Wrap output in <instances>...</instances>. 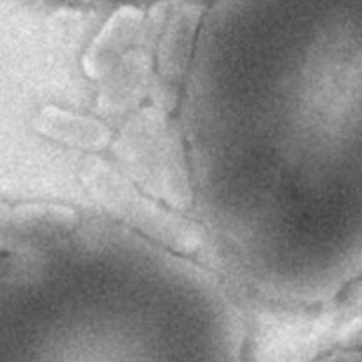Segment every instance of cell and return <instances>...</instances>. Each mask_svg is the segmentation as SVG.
<instances>
[{"label":"cell","instance_id":"6da1fadb","mask_svg":"<svg viewBox=\"0 0 362 362\" xmlns=\"http://www.w3.org/2000/svg\"><path fill=\"white\" fill-rule=\"evenodd\" d=\"M180 138L194 214L244 288L315 306L362 283V0H209Z\"/></svg>","mask_w":362,"mask_h":362},{"label":"cell","instance_id":"7a4b0ae2","mask_svg":"<svg viewBox=\"0 0 362 362\" xmlns=\"http://www.w3.org/2000/svg\"><path fill=\"white\" fill-rule=\"evenodd\" d=\"M71 2H81V4H90V2H98V0H71Z\"/></svg>","mask_w":362,"mask_h":362}]
</instances>
